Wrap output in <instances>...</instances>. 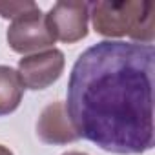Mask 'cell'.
<instances>
[{"mask_svg":"<svg viewBox=\"0 0 155 155\" xmlns=\"http://www.w3.org/2000/svg\"><path fill=\"white\" fill-rule=\"evenodd\" d=\"M153 44L102 40L73 64L66 111L79 137L137 155L153 148Z\"/></svg>","mask_w":155,"mask_h":155,"instance_id":"1","label":"cell"},{"mask_svg":"<svg viewBox=\"0 0 155 155\" xmlns=\"http://www.w3.org/2000/svg\"><path fill=\"white\" fill-rule=\"evenodd\" d=\"M93 29L108 38L130 37L137 44L153 42L151 2H97L90 4Z\"/></svg>","mask_w":155,"mask_h":155,"instance_id":"2","label":"cell"},{"mask_svg":"<svg viewBox=\"0 0 155 155\" xmlns=\"http://www.w3.org/2000/svg\"><path fill=\"white\" fill-rule=\"evenodd\" d=\"M8 44L13 51L22 55L44 51L55 44V38L46 24V15L38 6L11 20V26L8 28Z\"/></svg>","mask_w":155,"mask_h":155,"instance_id":"3","label":"cell"},{"mask_svg":"<svg viewBox=\"0 0 155 155\" xmlns=\"http://www.w3.org/2000/svg\"><path fill=\"white\" fill-rule=\"evenodd\" d=\"M90 4L86 2H57L46 15L48 29L55 42L75 44L88 35Z\"/></svg>","mask_w":155,"mask_h":155,"instance_id":"4","label":"cell"},{"mask_svg":"<svg viewBox=\"0 0 155 155\" xmlns=\"http://www.w3.org/2000/svg\"><path fill=\"white\" fill-rule=\"evenodd\" d=\"M66 60L64 53L57 48H49L38 53H31L18 62V77L24 90H46L60 79Z\"/></svg>","mask_w":155,"mask_h":155,"instance_id":"5","label":"cell"},{"mask_svg":"<svg viewBox=\"0 0 155 155\" xmlns=\"http://www.w3.org/2000/svg\"><path fill=\"white\" fill-rule=\"evenodd\" d=\"M37 135L46 144H69L81 139L75 131L64 102H51L46 106L37 120Z\"/></svg>","mask_w":155,"mask_h":155,"instance_id":"6","label":"cell"},{"mask_svg":"<svg viewBox=\"0 0 155 155\" xmlns=\"http://www.w3.org/2000/svg\"><path fill=\"white\" fill-rule=\"evenodd\" d=\"M24 86L18 73L9 66H0V117L13 113L22 101Z\"/></svg>","mask_w":155,"mask_h":155,"instance_id":"7","label":"cell"},{"mask_svg":"<svg viewBox=\"0 0 155 155\" xmlns=\"http://www.w3.org/2000/svg\"><path fill=\"white\" fill-rule=\"evenodd\" d=\"M35 2H0V17L2 18H18L20 15L35 9Z\"/></svg>","mask_w":155,"mask_h":155,"instance_id":"8","label":"cell"},{"mask_svg":"<svg viewBox=\"0 0 155 155\" xmlns=\"http://www.w3.org/2000/svg\"><path fill=\"white\" fill-rule=\"evenodd\" d=\"M0 155H13V151H11L9 148H6V146L0 144Z\"/></svg>","mask_w":155,"mask_h":155,"instance_id":"9","label":"cell"},{"mask_svg":"<svg viewBox=\"0 0 155 155\" xmlns=\"http://www.w3.org/2000/svg\"><path fill=\"white\" fill-rule=\"evenodd\" d=\"M62 155H88V153H82V151H68V153H62Z\"/></svg>","mask_w":155,"mask_h":155,"instance_id":"10","label":"cell"}]
</instances>
